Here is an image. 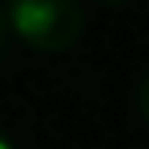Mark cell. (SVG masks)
I'll list each match as a JSON object with an SVG mask.
<instances>
[{
  "mask_svg": "<svg viewBox=\"0 0 149 149\" xmlns=\"http://www.w3.org/2000/svg\"><path fill=\"white\" fill-rule=\"evenodd\" d=\"M7 23L17 40L33 50L60 53L83 37V10L76 0H7Z\"/></svg>",
  "mask_w": 149,
  "mask_h": 149,
  "instance_id": "1",
  "label": "cell"
},
{
  "mask_svg": "<svg viewBox=\"0 0 149 149\" xmlns=\"http://www.w3.org/2000/svg\"><path fill=\"white\" fill-rule=\"evenodd\" d=\"M0 149H13V143L7 139V133H0Z\"/></svg>",
  "mask_w": 149,
  "mask_h": 149,
  "instance_id": "4",
  "label": "cell"
},
{
  "mask_svg": "<svg viewBox=\"0 0 149 149\" xmlns=\"http://www.w3.org/2000/svg\"><path fill=\"white\" fill-rule=\"evenodd\" d=\"M139 113H143V119L149 123V73L143 76V83H139Z\"/></svg>",
  "mask_w": 149,
  "mask_h": 149,
  "instance_id": "2",
  "label": "cell"
},
{
  "mask_svg": "<svg viewBox=\"0 0 149 149\" xmlns=\"http://www.w3.org/2000/svg\"><path fill=\"white\" fill-rule=\"evenodd\" d=\"M106 3H119V0H106Z\"/></svg>",
  "mask_w": 149,
  "mask_h": 149,
  "instance_id": "5",
  "label": "cell"
},
{
  "mask_svg": "<svg viewBox=\"0 0 149 149\" xmlns=\"http://www.w3.org/2000/svg\"><path fill=\"white\" fill-rule=\"evenodd\" d=\"M7 33H10V23H7V10L0 7V56L7 50Z\"/></svg>",
  "mask_w": 149,
  "mask_h": 149,
  "instance_id": "3",
  "label": "cell"
}]
</instances>
